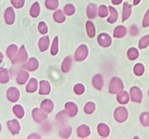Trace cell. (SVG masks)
<instances>
[{
  "label": "cell",
  "instance_id": "44dd1931",
  "mask_svg": "<svg viewBox=\"0 0 149 139\" xmlns=\"http://www.w3.org/2000/svg\"><path fill=\"white\" fill-rule=\"evenodd\" d=\"M99 15L101 17H105L107 15V10H106V8L105 6L102 5L100 8V12H99Z\"/></svg>",
  "mask_w": 149,
  "mask_h": 139
},
{
  "label": "cell",
  "instance_id": "ba28073f",
  "mask_svg": "<svg viewBox=\"0 0 149 139\" xmlns=\"http://www.w3.org/2000/svg\"><path fill=\"white\" fill-rule=\"evenodd\" d=\"M13 111H14L15 114L17 115L18 117H22L23 116V109L20 107V106L17 105V106H15V107L13 108Z\"/></svg>",
  "mask_w": 149,
  "mask_h": 139
},
{
  "label": "cell",
  "instance_id": "5bb4252c",
  "mask_svg": "<svg viewBox=\"0 0 149 139\" xmlns=\"http://www.w3.org/2000/svg\"><path fill=\"white\" fill-rule=\"evenodd\" d=\"M58 51V38H55L54 40L53 44L52 45V49H51V52L52 55H55Z\"/></svg>",
  "mask_w": 149,
  "mask_h": 139
},
{
  "label": "cell",
  "instance_id": "7a4b0ae2",
  "mask_svg": "<svg viewBox=\"0 0 149 139\" xmlns=\"http://www.w3.org/2000/svg\"><path fill=\"white\" fill-rule=\"evenodd\" d=\"M4 17H5V20L7 22V23L8 24H12L14 21L15 18V15L14 12H13V9L11 7H9L5 12V15H4Z\"/></svg>",
  "mask_w": 149,
  "mask_h": 139
},
{
  "label": "cell",
  "instance_id": "ffe728a7",
  "mask_svg": "<svg viewBox=\"0 0 149 139\" xmlns=\"http://www.w3.org/2000/svg\"><path fill=\"white\" fill-rule=\"evenodd\" d=\"M87 30H88V34L90 35V31L93 32V34L95 35V30H94V26H93V24L90 21H88L87 23Z\"/></svg>",
  "mask_w": 149,
  "mask_h": 139
},
{
  "label": "cell",
  "instance_id": "7402d4cb",
  "mask_svg": "<svg viewBox=\"0 0 149 139\" xmlns=\"http://www.w3.org/2000/svg\"><path fill=\"white\" fill-rule=\"evenodd\" d=\"M94 109H95L94 104H93V105H92V106H91V107H90V106H89V103H88V104H87V105H86L85 109H84V110H85L86 113L90 114V113H92V112H93V110H94Z\"/></svg>",
  "mask_w": 149,
  "mask_h": 139
},
{
  "label": "cell",
  "instance_id": "e0dca14e",
  "mask_svg": "<svg viewBox=\"0 0 149 139\" xmlns=\"http://www.w3.org/2000/svg\"><path fill=\"white\" fill-rule=\"evenodd\" d=\"M128 100H129L128 95L127 94V93L124 92L123 93H122V98H121V99H119V102L121 103H126L128 102Z\"/></svg>",
  "mask_w": 149,
  "mask_h": 139
},
{
  "label": "cell",
  "instance_id": "4fadbf2b",
  "mask_svg": "<svg viewBox=\"0 0 149 139\" xmlns=\"http://www.w3.org/2000/svg\"><path fill=\"white\" fill-rule=\"evenodd\" d=\"M129 52L130 53V55L129 54V57L130 58L131 60H134L138 57V50H137L136 49H135V48H132V49L130 50Z\"/></svg>",
  "mask_w": 149,
  "mask_h": 139
},
{
  "label": "cell",
  "instance_id": "277c9868",
  "mask_svg": "<svg viewBox=\"0 0 149 139\" xmlns=\"http://www.w3.org/2000/svg\"><path fill=\"white\" fill-rule=\"evenodd\" d=\"M141 122L143 126H149V113L144 112L141 116Z\"/></svg>",
  "mask_w": 149,
  "mask_h": 139
},
{
  "label": "cell",
  "instance_id": "9c48e42d",
  "mask_svg": "<svg viewBox=\"0 0 149 139\" xmlns=\"http://www.w3.org/2000/svg\"><path fill=\"white\" fill-rule=\"evenodd\" d=\"M16 50H17V47L15 45H11V46H10L7 50V56L10 58H11Z\"/></svg>",
  "mask_w": 149,
  "mask_h": 139
},
{
  "label": "cell",
  "instance_id": "d6986e66",
  "mask_svg": "<svg viewBox=\"0 0 149 139\" xmlns=\"http://www.w3.org/2000/svg\"><path fill=\"white\" fill-rule=\"evenodd\" d=\"M39 31H41V33L42 34H45L47 32V29L46 25H45L44 23H39Z\"/></svg>",
  "mask_w": 149,
  "mask_h": 139
},
{
  "label": "cell",
  "instance_id": "5b68a950",
  "mask_svg": "<svg viewBox=\"0 0 149 139\" xmlns=\"http://www.w3.org/2000/svg\"><path fill=\"white\" fill-rule=\"evenodd\" d=\"M149 45V35L145 36L141 39L139 42V47L141 49H144V48L147 47Z\"/></svg>",
  "mask_w": 149,
  "mask_h": 139
},
{
  "label": "cell",
  "instance_id": "d4e9b609",
  "mask_svg": "<svg viewBox=\"0 0 149 139\" xmlns=\"http://www.w3.org/2000/svg\"><path fill=\"white\" fill-rule=\"evenodd\" d=\"M2 59H3V55L1 53V52H0V63L2 61Z\"/></svg>",
  "mask_w": 149,
  "mask_h": 139
},
{
  "label": "cell",
  "instance_id": "52a82bcc",
  "mask_svg": "<svg viewBox=\"0 0 149 139\" xmlns=\"http://www.w3.org/2000/svg\"><path fill=\"white\" fill-rule=\"evenodd\" d=\"M131 10V6H130L127 3H125V5H124V19L123 20H126L127 17H128V16L130 15V13Z\"/></svg>",
  "mask_w": 149,
  "mask_h": 139
},
{
  "label": "cell",
  "instance_id": "3957f363",
  "mask_svg": "<svg viewBox=\"0 0 149 139\" xmlns=\"http://www.w3.org/2000/svg\"><path fill=\"white\" fill-rule=\"evenodd\" d=\"M7 125H8L9 128H10V131H11L12 133L14 135L18 133L19 131V125L18 122L16 120H13L10 121V122H7Z\"/></svg>",
  "mask_w": 149,
  "mask_h": 139
},
{
  "label": "cell",
  "instance_id": "4316f807",
  "mask_svg": "<svg viewBox=\"0 0 149 139\" xmlns=\"http://www.w3.org/2000/svg\"><path fill=\"white\" fill-rule=\"evenodd\" d=\"M148 96H149V90H148Z\"/></svg>",
  "mask_w": 149,
  "mask_h": 139
},
{
  "label": "cell",
  "instance_id": "484cf974",
  "mask_svg": "<svg viewBox=\"0 0 149 139\" xmlns=\"http://www.w3.org/2000/svg\"><path fill=\"white\" fill-rule=\"evenodd\" d=\"M0 131H1V126H0Z\"/></svg>",
  "mask_w": 149,
  "mask_h": 139
},
{
  "label": "cell",
  "instance_id": "7c38bea8",
  "mask_svg": "<svg viewBox=\"0 0 149 139\" xmlns=\"http://www.w3.org/2000/svg\"><path fill=\"white\" fill-rule=\"evenodd\" d=\"M99 41H100V43L103 42V41L107 42L109 45H111V38H109V36L107 34H102L99 36Z\"/></svg>",
  "mask_w": 149,
  "mask_h": 139
},
{
  "label": "cell",
  "instance_id": "8992f818",
  "mask_svg": "<svg viewBox=\"0 0 149 139\" xmlns=\"http://www.w3.org/2000/svg\"><path fill=\"white\" fill-rule=\"evenodd\" d=\"M135 73L138 76H141L144 72V66L141 64H138L135 66Z\"/></svg>",
  "mask_w": 149,
  "mask_h": 139
},
{
  "label": "cell",
  "instance_id": "cb8c5ba5",
  "mask_svg": "<svg viewBox=\"0 0 149 139\" xmlns=\"http://www.w3.org/2000/svg\"><path fill=\"white\" fill-rule=\"evenodd\" d=\"M140 1H141V0H134V4L136 5V4H138V3L140 2Z\"/></svg>",
  "mask_w": 149,
  "mask_h": 139
},
{
  "label": "cell",
  "instance_id": "30bf717a",
  "mask_svg": "<svg viewBox=\"0 0 149 139\" xmlns=\"http://www.w3.org/2000/svg\"><path fill=\"white\" fill-rule=\"evenodd\" d=\"M31 15L33 17H36L39 15V6H38L37 3H35L31 10Z\"/></svg>",
  "mask_w": 149,
  "mask_h": 139
},
{
  "label": "cell",
  "instance_id": "9a60e30c",
  "mask_svg": "<svg viewBox=\"0 0 149 139\" xmlns=\"http://www.w3.org/2000/svg\"><path fill=\"white\" fill-rule=\"evenodd\" d=\"M143 27H148V26H149V10L146 12L145 16H144L143 21Z\"/></svg>",
  "mask_w": 149,
  "mask_h": 139
},
{
  "label": "cell",
  "instance_id": "2e32d148",
  "mask_svg": "<svg viewBox=\"0 0 149 139\" xmlns=\"http://www.w3.org/2000/svg\"><path fill=\"white\" fill-rule=\"evenodd\" d=\"M12 3L16 8H20L23 5L24 0H12Z\"/></svg>",
  "mask_w": 149,
  "mask_h": 139
},
{
  "label": "cell",
  "instance_id": "603a6c76",
  "mask_svg": "<svg viewBox=\"0 0 149 139\" xmlns=\"http://www.w3.org/2000/svg\"><path fill=\"white\" fill-rule=\"evenodd\" d=\"M122 1V0H112V2L114 4H119Z\"/></svg>",
  "mask_w": 149,
  "mask_h": 139
},
{
  "label": "cell",
  "instance_id": "6da1fadb",
  "mask_svg": "<svg viewBox=\"0 0 149 139\" xmlns=\"http://www.w3.org/2000/svg\"><path fill=\"white\" fill-rule=\"evenodd\" d=\"M131 94H132V101L138 102L140 103L142 100V92L141 91L139 88L136 87H134L131 89Z\"/></svg>",
  "mask_w": 149,
  "mask_h": 139
},
{
  "label": "cell",
  "instance_id": "8fae6325",
  "mask_svg": "<svg viewBox=\"0 0 149 139\" xmlns=\"http://www.w3.org/2000/svg\"><path fill=\"white\" fill-rule=\"evenodd\" d=\"M32 80H33V84L31 85V82H30L27 86L28 92H33L36 90V80H34V79H32Z\"/></svg>",
  "mask_w": 149,
  "mask_h": 139
},
{
  "label": "cell",
  "instance_id": "ac0fdd59",
  "mask_svg": "<svg viewBox=\"0 0 149 139\" xmlns=\"http://www.w3.org/2000/svg\"><path fill=\"white\" fill-rule=\"evenodd\" d=\"M110 9H111V12H112V14H111V17H109V20H109V22H111V23H112V22L116 20V17H117V13H116V10H113V9L111 7H110Z\"/></svg>",
  "mask_w": 149,
  "mask_h": 139
}]
</instances>
